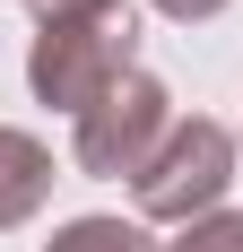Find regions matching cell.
Listing matches in <instances>:
<instances>
[{"label":"cell","mask_w":243,"mask_h":252,"mask_svg":"<svg viewBox=\"0 0 243 252\" xmlns=\"http://www.w3.org/2000/svg\"><path fill=\"white\" fill-rule=\"evenodd\" d=\"M44 252H165V244H148V226H130V218H70Z\"/></svg>","instance_id":"cell-5"},{"label":"cell","mask_w":243,"mask_h":252,"mask_svg":"<svg viewBox=\"0 0 243 252\" xmlns=\"http://www.w3.org/2000/svg\"><path fill=\"white\" fill-rule=\"evenodd\" d=\"M139 70V18L130 9H87V18H52L35 26V44H26V87L44 104H61V113H87L96 96H113L122 78Z\"/></svg>","instance_id":"cell-1"},{"label":"cell","mask_w":243,"mask_h":252,"mask_svg":"<svg viewBox=\"0 0 243 252\" xmlns=\"http://www.w3.org/2000/svg\"><path fill=\"white\" fill-rule=\"evenodd\" d=\"M44 200H52V148L35 139V130H9V122H0V235L26 226Z\"/></svg>","instance_id":"cell-4"},{"label":"cell","mask_w":243,"mask_h":252,"mask_svg":"<svg viewBox=\"0 0 243 252\" xmlns=\"http://www.w3.org/2000/svg\"><path fill=\"white\" fill-rule=\"evenodd\" d=\"M226 183H235V130L226 122H174L165 148L148 157V174L130 183V200H139V218H156V226H191V218H209V209L226 200Z\"/></svg>","instance_id":"cell-2"},{"label":"cell","mask_w":243,"mask_h":252,"mask_svg":"<svg viewBox=\"0 0 243 252\" xmlns=\"http://www.w3.org/2000/svg\"><path fill=\"white\" fill-rule=\"evenodd\" d=\"M35 9V26H52V18H87V9H113V0H26Z\"/></svg>","instance_id":"cell-7"},{"label":"cell","mask_w":243,"mask_h":252,"mask_svg":"<svg viewBox=\"0 0 243 252\" xmlns=\"http://www.w3.org/2000/svg\"><path fill=\"white\" fill-rule=\"evenodd\" d=\"M156 9H165V18H182V26H200V18H217L226 0H156Z\"/></svg>","instance_id":"cell-8"},{"label":"cell","mask_w":243,"mask_h":252,"mask_svg":"<svg viewBox=\"0 0 243 252\" xmlns=\"http://www.w3.org/2000/svg\"><path fill=\"white\" fill-rule=\"evenodd\" d=\"M165 130H174V96H165V78L130 70L113 96H96L87 113H78L70 157H78V174H104V183L130 174V183H139V174H148V157L165 148Z\"/></svg>","instance_id":"cell-3"},{"label":"cell","mask_w":243,"mask_h":252,"mask_svg":"<svg viewBox=\"0 0 243 252\" xmlns=\"http://www.w3.org/2000/svg\"><path fill=\"white\" fill-rule=\"evenodd\" d=\"M165 252H243V209H209V218H191Z\"/></svg>","instance_id":"cell-6"}]
</instances>
